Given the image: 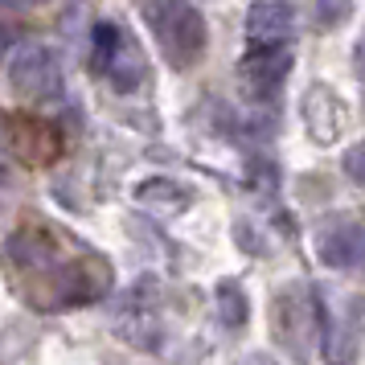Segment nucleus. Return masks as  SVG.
Wrapping results in <instances>:
<instances>
[{
    "label": "nucleus",
    "mask_w": 365,
    "mask_h": 365,
    "mask_svg": "<svg viewBox=\"0 0 365 365\" xmlns=\"http://www.w3.org/2000/svg\"><path fill=\"white\" fill-rule=\"evenodd\" d=\"M41 0H0V9H34Z\"/></svg>",
    "instance_id": "14"
},
{
    "label": "nucleus",
    "mask_w": 365,
    "mask_h": 365,
    "mask_svg": "<svg viewBox=\"0 0 365 365\" xmlns=\"http://www.w3.org/2000/svg\"><path fill=\"white\" fill-rule=\"evenodd\" d=\"M292 34H296V9L287 0H255L247 9V46L292 41Z\"/></svg>",
    "instance_id": "7"
},
{
    "label": "nucleus",
    "mask_w": 365,
    "mask_h": 365,
    "mask_svg": "<svg viewBox=\"0 0 365 365\" xmlns=\"http://www.w3.org/2000/svg\"><path fill=\"white\" fill-rule=\"evenodd\" d=\"M316 255L332 271H361L365 267V226L353 217L329 222L316 230Z\"/></svg>",
    "instance_id": "5"
},
{
    "label": "nucleus",
    "mask_w": 365,
    "mask_h": 365,
    "mask_svg": "<svg viewBox=\"0 0 365 365\" xmlns=\"http://www.w3.org/2000/svg\"><path fill=\"white\" fill-rule=\"evenodd\" d=\"M292 66H296V58H292V41H275V46H247L242 62H238V78H242V86H247L255 99L271 103L283 91Z\"/></svg>",
    "instance_id": "4"
},
{
    "label": "nucleus",
    "mask_w": 365,
    "mask_h": 365,
    "mask_svg": "<svg viewBox=\"0 0 365 365\" xmlns=\"http://www.w3.org/2000/svg\"><path fill=\"white\" fill-rule=\"evenodd\" d=\"M140 17L168 66H193L205 53V21L193 0H140Z\"/></svg>",
    "instance_id": "1"
},
{
    "label": "nucleus",
    "mask_w": 365,
    "mask_h": 365,
    "mask_svg": "<svg viewBox=\"0 0 365 365\" xmlns=\"http://www.w3.org/2000/svg\"><path fill=\"white\" fill-rule=\"evenodd\" d=\"M214 312L226 329H242L250 320V299H247V287L238 279H217L214 287Z\"/></svg>",
    "instance_id": "9"
},
{
    "label": "nucleus",
    "mask_w": 365,
    "mask_h": 365,
    "mask_svg": "<svg viewBox=\"0 0 365 365\" xmlns=\"http://www.w3.org/2000/svg\"><path fill=\"white\" fill-rule=\"evenodd\" d=\"M13 185V144H9V132H4V119H0V189Z\"/></svg>",
    "instance_id": "11"
},
{
    "label": "nucleus",
    "mask_w": 365,
    "mask_h": 365,
    "mask_svg": "<svg viewBox=\"0 0 365 365\" xmlns=\"http://www.w3.org/2000/svg\"><path fill=\"white\" fill-rule=\"evenodd\" d=\"M304 128L324 148L341 140V132H345V103H341V95L329 83L308 86V95H304Z\"/></svg>",
    "instance_id": "6"
},
{
    "label": "nucleus",
    "mask_w": 365,
    "mask_h": 365,
    "mask_svg": "<svg viewBox=\"0 0 365 365\" xmlns=\"http://www.w3.org/2000/svg\"><path fill=\"white\" fill-rule=\"evenodd\" d=\"M345 173H349V181L365 185V144H357V148L345 152Z\"/></svg>",
    "instance_id": "12"
},
{
    "label": "nucleus",
    "mask_w": 365,
    "mask_h": 365,
    "mask_svg": "<svg viewBox=\"0 0 365 365\" xmlns=\"http://www.w3.org/2000/svg\"><path fill=\"white\" fill-rule=\"evenodd\" d=\"M349 0H316V21L320 25H332L336 17H345Z\"/></svg>",
    "instance_id": "13"
},
{
    "label": "nucleus",
    "mask_w": 365,
    "mask_h": 365,
    "mask_svg": "<svg viewBox=\"0 0 365 365\" xmlns=\"http://www.w3.org/2000/svg\"><path fill=\"white\" fill-rule=\"evenodd\" d=\"M9 86L21 103L29 107H58L66 99V78H62V62L58 53L46 46H25L9 66Z\"/></svg>",
    "instance_id": "3"
},
{
    "label": "nucleus",
    "mask_w": 365,
    "mask_h": 365,
    "mask_svg": "<svg viewBox=\"0 0 365 365\" xmlns=\"http://www.w3.org/2000/svg\"><path fill=\"white\" fill-rule=\"evenodd\" d=\"M135 201L140 205H165V210H181L193 201V193L185 189V185L168 181V177H152V181L135 185Z\"/></svg>",
    "instance_id": "10"
},
{
    "label": "nucleus",
    "mask_w": 365,
    "mask_h": 365,
    "mask_svg": "<svg viewBox=\"0 0 365 365\" xmlns=\"http://www.w3.org/2000/svg\"><path fill=\"white\" fill-rule=\"evenodd\" d=\"M9 34H13V25H0V53H4V46H9V41H4Z\"/></svg>",
    "instance_id": "15"
},
{
    "label": "nucleus",
    "mask_w": 365,
    "mask_h": 365,
    "mask_svg": "<svg viewBox=\"0 0 365 365\" xmlns=\"http://www.w3.org/2000/svg\"><path fill=\"white\" fill-rule=\"evenodd\" d=\"M271 324H275V332H279V341L296 357H304L308 349L299 345V341H308V336H316V320H312V304H299L296 292H279V299L271 304Z\"/></svg>",
    "instance_id": "8"
},
{
    "label": "nucleus",
    "mask_w": 365,
    "mask_h": 365,
    "mask_svg": "<svg viewBox=\"0 0 365 365\" xmlns=\"http://www.w3.org/2000/svg\"><path fill=\"white\" fill-rule=\"evenodd\" d=\"M91 66L99 70L119 95L144 86V78H148V58L140 50V41L115 21H99L91 29Z\"/></svg>",
    "instance_id": "2"
}]
</instances>
